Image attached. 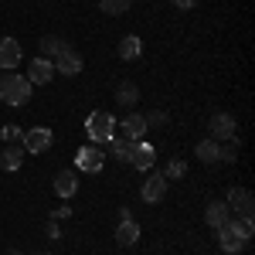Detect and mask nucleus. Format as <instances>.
Here are the masks:
<instances>
[{
    "label": "nucleus",
    "instance_id": "8",
    "mask_svg": "<svg viewBox=\"0 0 255 255\" xmlns=\"http://www.w3.org/2000/svg\"><path fill=\"white\" fill-rule=\"evenodd\" d=\"M55 79V61L51 58H34L31 65H27V82L31 85H48V82Z\"/></svg>",
    "mask_w": 255,
    "mask_h": 255
},
{
    "label": "nucleus",
    "instance_id": "18",
    "mask_svg": "<svg viewBox=\"0 0 255 255\" xmlns=\"http://www.w3.org/2000/svg\"><path fill=\"white\" fill-rule=\"evenodd\" d=\"M38 48H41V58H51V61H55V58L61 55V51L68 48V41L61 38V34H44Z\"/></svg>",
    "mask_w": 255,
    "mask_h": 255
},
{
    "label": "nucleus",
    "instance_id": "13",
    "mask_svg": "<svg viewBox=\"0 0 255 255\" xmlns=\"http://www.w3.org/2000/svg\"><path fill=\"white\" fill-rule=\"evenodd\" d=\"M153 160H157V153H153V146L150 143H133V153H129V163L136 167V170H153Z\"/></svg>",
    "mask_w": 255,
    "mask_h": 255
},
{
    "label": "nucleus",
    "instance_id": "23",
    "mask_svg": "<svg viewBox=\"0 0 255 255\" xmlns=\"http://www.w3.org/2000/svg\"><path fill=\"white\" fill-rule=\"evenodd\" d=\"M133 7V0H99V10L106 14V17H119V14H126Z\"/></svg>",
    "mask_w": 255,
    "mask_h": 255
},
{
    "label": "nucleus",
    "instance_id": "29",
    "mask_svg": "<svg viewBox=\"0 0 255 255\" xmlns=\"http://www.w3.org/2000/svg\"><path fill=\"white\" fill-rule=\"evenodd\" d=\"M48 235H51V238H58V235H61V232H58V221H55V218L48 221Z\"/></svg>",
    "mask_w": 255,
    "mask_h": 255
},
{
    "label": "nucleus",
    "instance_id": "16",
    "mask_svg": "<svg viewBox=\"0 0 255 255\" xmlns=\"http://www.w3.org/2000/svg\"><path fill=\"white\" fill-rule=\"evenodd\" d=\"M228 218H232V211H228L225 201H211V204L204 208V221H208V228H215V232L228 221Z\"/></svg>",
    "mask_w": 255,
    "mask_h": 255
},
{
    "label": "nucleus",
    "instance_id": "32",
    "mask_svg": "<svg viewBox=\"0 0 255 255\" xmlns=\"http://www.w3.org/2000/svg\"><path fill=\"white\" fill-rule=\"evenodd\" d=\"M119 255H126V252H119Z\"/></svg>",
    "mask_w": 255,
    "mask_h": 255
},
{
    "label": "nucleus",
    "instance_id": "6",
    "mask_svg": "<svg viewBox=\"0 0 255 255\" xmlns=\"http://www.w3.org/2000/svg\"><path fill=\"white\" fill-rule=\"evenodd\" d=\"M225 204H228L232 215L238 211V218H252V211H255V197L249 187H232L228 197H225Z\"/></svg>",
    "mask_w": 255,
    "mask_h": 255
},
{
    "label": "nucleus",
    "instance_id": "7",
    "mask_svg": "<svg viewBox=\"0 0 255 255\" xmlns=\"http://www.w3.org/2000/svg\"><path fill=\"white\" fill-rule=\"evenodd\" d=\"M51 143H55V133L48 126H34V129L24 133V150L27 153H44V150H51Z\"/></svg>",
    "mask_w": 255,
    "mask_h": 255
},
{
    "label": "nucleus",
    "instance_id": "15",
    "mask_svg": "<svg viewBox=\"0 0 255 255\" xmlns=\"http://www.w3.org/2000/svg\"><path fill=\"white\" fill-rule=\"evenodd\" d=\"M20 163H24V146L20 143H7L3 153H0V167L7 174H14V170H20Z\"/></svg>",
    "mask_w": 255,
    "mask_h": 255
},
{
    "label": "nucleus",
    "instance_id": "9",
    "mask_svg": "<svg viewBox=\"0 0 255 255\" xmlns=\"http://www.w3.org/2000/svg\"><path fill=\"white\" fill-rule=\"evenodd\" d=\"M17 65H20L17 38H0V72H17Z\"/></svg>",
    "mask_w": 255,
    "mask_h": 255
},
{
    "label": "nucleus",
    "instance_id": "1",
    "mask_svg": "<svg viewBox=\"0 0 255 255\" xmlns=\"http://www.w3.org/2000/svg\"><path fill=\"white\" fill-rule=\"evenodd\" d=\"M31 82H27V75H14V72H7V75H0V102L3 106H14V109H20V106H27L31 102Z\"/></svg>",
    "mask_w": 255,
    "mask_h": 255
},
{
    "label": "nucleus",
    "instance_id": "27",
    "mask_svg": "<svg viewBox=\"0 0 255 255\" xmlns=\"http://www.w3.org/2000/svg\"><path fill=\"white\" fill-rule=\"evenodd\" d=\"M143 119H146V126H167V113H160V109L143 113Z\"/></svg>",
    "mask_w": 255,
    "mask_h": 255
},
{
    "label": "nucleus",
    "instance_id": "22",
    "mask_svg": "<svg viewBox=\"0 0 255 255\" xmlns=\"http://www.w3.org/2000/svg\"><path fill=\"white\" fill-rule=\"evenodd\" d=\"M194 153H197V160H201V163H218V143L211 136L201 139V143L194 146Z\"/></svg>",
    "mask_w": 255,
    "mask_h": 255
},
{
    "label": "nucleus",
    "instance_id": "21",
    "mask_svg": "<svg viewBox=\"0 0 255 255\" xmlns=\"http://www.w3.org/2000/svg\"><path fill=\"white\" fill-rule=\"evenodd\" d=\"M106 146H109V150H113V157L123 160V163H126V160H129V153H133V139H126V136H113Z\"/></svg>",
    "mask_w": 255,
    "mask_h": 255
},
{
    "label": "nucleus",
    "instance_id": "20",
    "mask_svg": "<svg viewBox=\"0 0 255 255\" xmlns=\"http://www.w3.org/2000/svg\"><path fill=\"white\" fill-rule=\"evenodd\" d=\"M116 102H119V106H136V102H139L136 82H119V85H116Z\"/></svg>",
    "mask_w": 255,
    "mask_h": 255
},
{
    "label": "nucleus",
    "instance_id": "3",
    "mask_svg": "<svg viewBox=\"0 0 255 255\" xmlns=\"http://www.w3.org/2000/svg\"><path fill=\"white\" fill-rule=\"evenodd\" d=\"M85 129H89V139L96 146H106L109 139L116 136V116L113 113H92L89 123H85Z\"/></svg>",
    "mask_w": 255,
    "mask_h": 255
},
{
    "label": "nucleus",
    "instance_id": "24",
    "mask_svg": "<svg viewBox=\"0 0 255 255\" xmlns=\"http://www.w3.org/2000/svg\"><path fill=\"white\" fill-rule=\"evenodd\" d=\"M218 160H221V163H235V160H238V139H225V143H218Z\"/></svg>",
    "mask_w": 255,
    "mask_h": 255
},
{
    "label": "nucleus",
    "instance_id": "28",
    "mask_svg": "<svg viewBox=\"0 0 255 255\" xmlns=\"http://www.w3.org/2000/svg\"><path fill=\"white\" fill-rule=\"evenodd\" d=\"M170 3H174L177 10H191V7H194L197 0H170Z\"/></svg>",
    "mask_w": 255,
    "mask_h": 255
},
{
    "label": "nucleus",
    "instance_id": "25",
    "mask_svg": "<svg viewBox=\"0 0 255 255\" xmlns=\"http://www.w3.org/2000/svg\"><path fill=\"white\" fill-rule=\"evenodd\" d=\"M163 177H167V180H180V177H187V163H184V160H167Z\"/></svg>",
    "mask_w": 255,
    "mask_h": 255
},
{
    "label": "nucleus",
    "instance_id": "5",
    "mask_svg": "<svg viewBox=\"0 0 255 255\" xmlns=\"http://www.w3.org/2000/svg\"><path fill=\"white\" fill-rule=\"evenodd\" d=\"M167 187H170V180L163 177V170H153V174L143 180V187H139V197H143L146 204H160V201L167 197Z\"/></svg>",
    "mask_w": 255,
    "mask_h": 255
},
{
    "label": "nucleus",
    "instance_id": "31",
    "mask_svg": "<svg viewBox=\"0 0 255 255\" xmlns=\"http://www.w3.org/2000/svg\"><path fill=\"white\" fill-rule=\"evenodd\" d=\"M31 255H51V252H44V249H41V252H31Z\"/></svg>",
    "mask_w": 255,
    "mask_h": 255
},
{
    "label": "nucleus",
    "instance_id": "19",
    "mask_svg": "<svg viewBox=\"0 0 255 255\" xmlns=\"http://www.w3.org/2000/svg\"><path fill=\"white\" fill-rule=\"evenodd\" d=\"M139 51H143V41H139L136 34H126V38L119 41V48H116V55H119L123 61H136Z\"/></svg>",
    "mask_w": 255,
    "mask_h": 255
},
{
    "label": "nucleus",
    "instance_id": "14",
    "mask_svg": "<svg viewBox=\"0 0 255 255\" xmlns=\"http://www.w3.org/2000/svg\"><path fill=\"white\" fill-rule=\"evenodd\" d=\"M113 238H116L119 249H129V245H136V242H139V225L133 221V218H126V221H119V225H116V235H113Z\"/></svg>",
    "mask_w": 255,
    "mask_h": 255
},
{
    "label": "nucleus",
    "instance_id": "11",
    "mask_svg": "<svg viewBox=\"0 0 255 255\" xmlns=\"http://www.w3.org/2000/svg\"><path fill=\"white\" fill-rule=\"evenodd\" d=\"M102 146H96V143H89V146H82L79 150V170H85V174H99L102 170Z\"/></svg>",
    "mask_w": 255,
    "mask_h": 255
},
{
    "label": "nucleus",
    "instance_id": "26",
    "mask_svg": "<svg viewBox=\"0 0 255 255\" xmlns=\"http://www.w3.org/2000/svg\"><path fill=\"white\" fill-rule=\"evenodd\" d=\"M0 136H3V143H20V129L14 123H7V126H0Z\"/></svg>",
    "mask_w": 255,
    "mask_h": 255
},
{
    "label": "nucleus",
    "instance_id": "2",
    "mask_svg": "<svg viewBox=\"0 0 255 255\" xmlns=\"http://www.w3.org/2000/svg\"><path fill=\"white\" fill-rule=\"evenodd\" d=\"M218 238H221V252L235 255V252H242V249L249 245V238H252V228H249L245 221H235V218H228V221L218 228Z\"/></svg>",
    "mask_w": 255,
    "mask_h": 255
},
{
    "label": "nucleus",
    "instance_id": "10",
    "mask_svg": "<svg viewBox=\"0 0 255 255\" xmlns=\"http://www.w3.org/2000/svg\"><path fill=\"white\" fill-rule=\"evenodd\" d=\"M82 68H85V61H82V55L72 48V44L55 58V72H58V75H79Z\"/></svg>",
    "mask_w": 255,
    "mask_h": 255
},
{
    "label": "nucleus",
    "instance_id": "30",
    "mask_svg": "<svg viewBox=\"0 0 255 255\" xmlns=\"http://www.w3.org/2000/svg\"><path fill=\"white\" fill-rule=\"evenodd\" d=\"M3 255H27V252H17V249H10V252H3Z\"/></svg>",
    "mask_w": 255,
    "mask_h": 255
},
{
    "label": "nucleus",
    "instance_id": "12",
    "mask_svg": "<svg viewBox=\"0 0 255 255\" xmlns=\"http://www.w3.org/2000/svg\"><path fill=\"white\" fill-rule=\"evenodd\" d=\"M119 129H123V136H126V139H133V143H139V139L146 136V129H150V126H146V119H143V113H129V116L123 119V126H119Z\"/></svg>",
    "mask_w": 255,
    "mask_h": 255
},
{
    "label": "nucleus",
    "instance_id": "4",
    "mask_svg": "<svg viewBox=\"0 0 255 255\" xmlns=\"http://www.w3.org/2000/svg\"><path fill=\"white\" fill-rule=\"evenodd\" d=\"M208 133L215 143H225V139H238V123L232 113H225V109H218L215 116L208 119Z\"/></svg>",
    "mask_w": 255,
    "mask_h": 255
},
{
    "label": "nucleus",
    "instance_id": "17",
    "mask_svg": "<svg viewBox=\"0 0 255 255\" xmlns=\"http://www.w3.org/2000/svg\"><path fill=\"white\" fill-rule=\"evenodd\" d=\"M79 191V177L72 174V170H58L55 174V194L58 197H75Z\"/></svg>",
    "mask_w": 255,
    "mask_h": 255
}]
</instances>
